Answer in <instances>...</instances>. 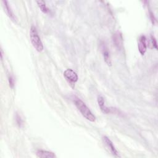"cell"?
Masks as SVG:
<instances>
[{"mask_svg":"<svg viewBox=\"0 0 158 158\" xmlns=\"http://www.w3.org/2000/svg\"><path fill=\"white\" fill-rule=\"evenodd\" d=\"M2 2L3 3V5L6 10V12H7V14H8V16L13 20V21H16L17 19H16V17L15 15H14L9 2L7 1H2Z\"/></svg>","mask_w":158,"mask_h":158,"instance_id":"30bf717a","label":"cell"},{"mask_svg":"<svg viewBox=\"0 0 158 158\" xmlns=\"http://www.w3.org/2000/svg\"><path fill=\"white\" fill-rule=\"evenodd\" d=\"M98 105L99 106V108L104 113V114H110L112 112V108L111 107H107L105 105V101L104 99L102 96H99L98 97Z\"/></svg>","mask_w":158,"mask_h":158,"instance_id":"8992f818","label":"cell"},{"mask_svg":"<svg viewBox=\"0 0 158 158\" xmlns=\"http://www.w3.org/2000/svg\"><path fill=\"white\" fill-rule=\"evenodd\" d=\"M15 120H16L17 124L19 125V127H21L23 125V120H22L21 117L18 114H17L15 115Z\"/></svg>","mask_w":158,"mask_h":158,"instance_id":"7c38bea8","label":"cell"},{"mask_svg":"<svg viewBox=\"0 0 158 158\" xmlns=\"http://www.w3.org/2000/svg\"><path fill=\"white\" fill-rule=\"evenodd\" d=\"M30 39L33 46L38 52L43 50V43L38 35L37 30L35 26H31L30 28Z\"/></svg>","mask_w":158,"mask_h":158,"instance_id":"7a4b0ae2","label":"cell"},{"mask_svg":"<svg viewBox=\"0 0 158 158\" xmlns=\"http://www.w3.org/2000/svg\"><path fill=\"white\" fill-rule=\"evenodd\" d=\"M150 17H151V21L152 22V23H154V21H155V18H154V14L150 12Z\"/></svg>","mask_w":158,"mask_h":158,"instance_id":"9a60e30c","label":"cell"},{"mask_svg":"<svg viewBox=\"0 0 158 158\" xmlns=\"http://www.w3.org/2000/svg\"><path fill=\"white\" fill-rule=\"evenodd\" d=\"M100 49L101 51V53L103 56L105 62L109 66L112 65V61H111V57H110V53L109 50V48L106 44V43L104 41H101L100 42Z\"/></svg>","mask_w":158,"mask_h":158,"instance_id":"277c9868","label":"cell"},{"mask_svg":"<svg viewBox=\"0 0 158 158\" xmlns=\"http://www.w3.org/2000/svg\"><path fill=\"white\" fill-rule=\"evenodd\" d=\"M102 139H103V141L104 143V144L106 145V146L108 148V149H109V151L111 152V153L112 154V155L115 157H120V156L119 155V153L117 151V150L116 149L115 147L114 146V144L112 143V142L110 141V139L104 136L103 138H102Z\"/></svg>","mask_w":158,"mask_h":158,"instance_id":"5b68a950","label":"cell"},{"mask_svg":"<svg viewBox=\"0 0 158 158\" xmlns=\"http://www.w3.org/2000/svg\"><path fill=\"white\" fill-rule=\"evenodd\" d=\"M64 76L69 83L72 86V87L74 86L75 83L78 81V79L77 73L71 69H66L64 72Z\"/></svg>","mask_w":158,"mask_h":158,"instance_id":"3957f363","label":"cell"},{"mask_svg":"<svg viewBox=\"0 0 158 158\" xmlns=\"http://www.w3.org/2000/svg\"><path fill=\"white\" fill-rule=\"evenodd\" d=\"M9 86H10L11 88H12V87L14 86V79H13V78H12L11 76H10V77H9Z\"/></svg>","mask_w":158,"mask_h":158,"instance_id":"5bb4252c","label":"cell"},{"mask_svg":"<svg viewBox=\"0 0 158 158\" xmlns=\"http://www.w3.org/2000/svg\"><path fill=\"white\" fill-rule=\"evenodd\" d=\"M36 156L40 158H54L56 157L54 152L45 150L37 151Z\"/></svg>","mask_w":158,"mask_h":158,"instance_id":"9c48e42d","label":"cell"},{"mask_svg":"<svg viewBox=\"0 0 158 158\" xmlns=\"http://www.w3.org/2000/svg\"><path fill=\"white\" fill-rule=\"evenodd\" d=\"M151 41H152V45L154 46V47L157 49V42H156V40L154 38V36L153 35H151Z\"/></svg>","mask_w":158,"mask_h":158,"instance_id":"4fadbf2b","label":"cell"},{"mask_svg":"<svg viewBox=\"0 0 158 158\" xmlns=\"http://www.w3.org/2000/svg\"><path fill=\"white\" fill-rule=\"evenodd\" d=\"M138 49L139 52L141 53V55H144L146 51V48H147V45H146V39L145 36L141 35L139 38V41H138Z\"/></svg>","mask_w":158,"mask_h":158,"instance_id":"ba28073f","label":"cell"},{"mask_svg":"<svg viewBox=\"0 0 158 158\" xmlns=\"http://www.w3.org/2000/svg\"><path fill=\"white\" fill-rule=\"evenodd\" d=\"M122 34L117 31L116 33H115L113 35H112V40H113V43H114L115 46L118 49H120L122 48Z\"/></svg>","mask_w":158,"mask_h":158,"instance_id":"52a82bcc","label":"cell"},{"mask_svg":"<svg viewBox=\"0 0 158 158\" xmlns=\"http://www.w3.org/2000/svg\"><path fill=\"white\" fill-rule=\"evenodd\" d=\"M36 3L38 4V7L40 8L41 10L45 14H47L49 12V9L47 7L46 3L43 1H37Z\"/></svg>","mask_w":158,"mask_h":158,"instance_id":"8fae6325","label":"cell"},{"mask_svg":"<svg viewBox=\"0 0 158 158\" xmlns=\"http://www.w3.org/2000/svg\"><path fill=\"white\" fill-rule=\"evenodd\" d=\"M74 103L77 108L78 109V110L80 112L81 115L87 120H89L90 122H95L96 120V117L95 115L91 112L90 109L87 107V106L85 104V103L81 101L78 98L75 97L73 99Z\"/></svg>","mask_w":158,"mask_h":158,"instance_id":"6da1fadb","label":"cell"}]
</instances>
